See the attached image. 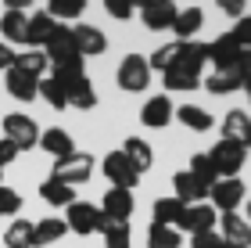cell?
Listing matches in <instances>:
<instances>
[{"label": "cell", "mask_w": 251, "mask_h": 248, "mask_svg": "<svg viewBox=\"0 0 251 248\" xmlns=\"http://www.w3.org/2000/svg\"><path fill=\"white\" fill-rule=\"evenodd\" d=\"M204 65H208V43H183V54L176 58V65L162 72L165 90H198Z\"/></svg>", "instance_id": "cell-1"}, {"label": "cell", "mask_w": 251, "mask_h": 248, "mask_svg": "<svg viewBox=\"0 0 251 248\" xmlns=\"http://www.w3.org/2000/svg\"><path fill=\"white\" fill-rule=\"evenodd\" d=\"M65 227L72 230V234H104L108 230V220H104V212H100L97 205H90V201H72L68 205V216H65Z\"/></svg>", "instance_id": "cell-2"}, {"label": "cell", "mask_w": 251, "mask_h": 248, "mask_svg": "<svg viewBox=\"0 0 251 248\" xmlns=\"http://www.w3.org/2000/svg\"><path fill=\"white\" fill-rule=\"evenodd\" d=\"M4 140H11L18 151L40 148V126L25 115V111H7L4 115Z\"/></svg>", "instance_id": "cell-3"}, {"label": "cell", "mask_w": 251, "mask_h": 248, "mask_svg": "<svg viewBox=\"0 0 251 248\" xmlns=\"http://www.w3.org/2000/svg\"><path fill=\"white\" fill-rule=\"evenodd\" d=\"M115 80H119V90H126V94H140L151 83V65H147L144 54H126Z\"/></svg>", "instance_id": "cell-4"}, {"label": "cell", "mask_w": 251, "mask_h": 248, "mask_svg": "<svg viewBox=\"0 0 251 248\" xmlns=\"http://www.w3.org/2000/svg\"><path fill=\"white\" fill-rule=\"evenodd\" d=\"M90 173H94V155H86V151H72L68 159H58L54 169H50V176L61 180V184H68V187L86 184Z\"/></svg>", "instance_id": "cell-5"}, {"label": "cell", "mask_w": 251, "mask_h": 248, "mask_svg": "<svg viewBox=\"0 0 251 248\" xmlns=\"http://www.w3.org/2000/svg\"><path fill=\"white\" fill-rule=\"evenodd\" d=\"M208 159H212V165H215V173H219V180H233V176L244 169L248 151L237 148V144H230V140H219V144H212Z\"/></svg>", "instance_id": "cell-6"}, {"label": "cell", "mask_w": 251, "mask_h": 248, "mask_svg": "<svg viewBox=\"0 0 251 248\" xmlns=\"http://www.w3.org/2000/svg\"><path fill=\"white\" fill-rule=\"evenodd\" d=\"M208 198H212V209H215V212H237V205L248 198V187H244L241 176H233V180H215L212 191H208Z\"/></svg>", "instance_id": "cell-7"}, {"label": "cell", "mask_w": 251, "mask_h": 248, "mask_svg": "<svg viewBox=\"0 0 251 248\" xmlns=\"http://www.w3.org/2000/svg\"><path fill=\"white\" fill-rule=\"evenodd\" d=\"M100 169H104V176L111 180V187H122V191H133L136 184H140V173L129 165V159H126L122 151H108L104 162H100Z\"/></svg>", "instance_id": "cell-8"}, {"label": "cell", "mask_w": 251, "mask_h": 248, "mask_svg": "<svg viewBox=\"0 0 251 248\" xmlns=\"http://www.w3.org/2000/svg\"><path fill=\"white\" fill-rule=\"evenodd\" d=\"M215 223H219V212H215L212 205H204V201H201V205H187V209H183V216H179L176 227H179V234L187 230L190 238H194V234L215 230Z\"/></svg>", "instance_id": "cell-9"}, {"label": "cell", "mask_w": 251, "mask_h": 248, "mask_svg": "<svg viewBox=\"0 0 251 248\" xmlns=\"http://www.w3.org/2000/svg\"><path fill=\"white\" fill-rule=\"evenodd\" d=\"M219 238L226 241V248H251V223L241 220V212H223Z\"/></svg>", "instance_id": "cell-10"}, {"label": "cell", "mask_w": 251, "mask_h": 248, "mask_svg": "<svg viewBox=\"0 0 251 248\" xmlns=\"http://www.w3.org/2000/svg\"><path fill=\"white\" fill-rule=\"evenodd\" d=\"M100 212H104L108 223H129V216H133V191L111 187L104 194V201H100Z\"/></svg>", "instance_id": "cell-11"}, {"label": "cell", "mask_w": 251, "mask_h": 248, "mask_svg": "<svg viewBox=\"0 0 251 248\" xmlns=\"http://www.w3.org/2000/svg\"><path fill=\"white\" fill-rule=\"evenodd\" d=\"M223 140H230L237 144V148H251V115L241 108H233V111H226V119H223Z\"/></svg>", "instance_id": "cell-12"}, {"label": "cell", "mask_w": 251, "mask_h": 248, "mask_svg": "<svg viewBox=\"0 0 251 248\" xmlns=\"http://www.w3.org/2000/svg\"><path fill=\"white\" fill-rule=\"evenodd\" d=\"M72 36H75L79 58H97V54L108 51V36H104L97 26H86V22H79V26L72 29Z\"/></svg>", "instance_id": "cell-13"}, {"label": "cell", "mask_w": 251, "mask_h": 248, "mask_svg": "<svg viewBox=\"0 0 251 248\" xmlns=\"http://www.w3.org/2000/svg\"><path fill=\"white\" fill-rule=\"evenodd\" d=\"M237 54H241V43H237L230 32H223L219 40H212V43H208V61H212V69H215V72H233Z\"/></svg>", "instance_id": "cell-14"}, {"label": "cell", "mask_w": 251, "mask_h": 248, "mask_svg": "<svg viewBox=\"0 0 251 248\" xmlns=\"http://www.w3.org/2000/svg\"><path fill=\"white\" fill-rule=\"evenodd\" d=\"M4 90L15 101H22V105H29V101H36L40 97V80H32V76H25V72H18L15 65L4 72Z\"/></svg>", "instance_id": "cell-15"}, {"label": "cell", "mask_w": 251, "mask_h": 248, "mask_svg": "<svg viewBox=\"0 0 251 248\" xmlns=\"http://www.w3.org/2000/svg\"><path fill=\"white\" fill-rule=\"evenodd\" d=\"M173 115H176V108H173V101H169V94H154V97L140 108V122H144V126H151V130L169 126Z\"/></svg>", "instance_id": "cell-16"}, {"label": "cell", "mask_w": 251, "mask_h": 248, "mask_svg": "<svg viewBox=\"0 0 251 248\" xmlns=\"http://www.w3.org/2000/svg\"><path fill=\"white\" fill-rule=\"evenodd\" d=\"M54 29H58V22H54L47 11L29 15V26H25V43H29V51H43V47H47V40L54 36Z\"/></svg>", "instance_id": "cell-17"}, {"label": "cell", "mask_w": 251, "mask_h": 248, "mask_svg": "<svg viewBox=\"0 0 251 248\" xmlns=\"http://www.w3.org/2000/svg\"><path fill=\"white\" fill-rule=\"evenodd\" d=\"M43 54L50 58V65H58V61H68V58H79L72 29H68V26H58V29H54V36L47 40V47H43Z\"/></svg>", "instance_id": "cell-18"}, {"label": "cell", "mask_w": 251, "mask_h": 248, "mask_svg": "<svg viewBox=\"0 0 251 248\" xmlns=\"http://www.w3.org/2000/svg\"><path fill=\"white\" fill-rule=\"evenodd\" d=\"M173 187H176V194L183 205H201L204 198H208V187H201L198 180H194L190 169H179V173H173Z\"/></svg>", "instance_id": "cell-19"}, {"label": "cell", "mask_w": 251, "mask_h": 248, "mask_svg": "<svg viewBox=\"0 0 251 248\" xmlns=\"http://www.w3.org/2000/svg\"><path fill=\"white\" fill-rule=\"evenodd\" d=\"M176 15H179V7L173 4V0H158V4H147L144 11H140V18H144V26L147 29H173V22H176Z\"/></svg>", "instance_id": "cell-20"}, {"label": "cell", "mask_w": 251, "mask_h": 248, "mask_svg": "<svg viewBox=\"0 0 251 248\" xmlns=\"http://www.w3.org/2000/svg\"><path fill=\"white\" fill-rule=\"evenodd\" d=\"M40 148L47 155H54V162H58V159H68V155L75 151V140H72V133H68V130L54 126V130H43L40 133Z\"/></svg>", "instance_id": "cell-21"}, {"label": "cell", "mask_w": 251, "mask_h": 248, "mask_svg": "<svg viewBox=\"0 0 251 248\" xmlns=\"http://www.w3.org/2000/svg\"><path fill=\"white\" fill-rule=\"evenodd\" d=\"M25 26H29V15L22 7H7L4 18H0V32H4V43L15 47V43H25Z\"/></svg>", "instance_id": "cell-22"}, {"label": "cell", "mask_w": 251, "mask_h": 248, "mask_svg": "<svg viewBox=\"0 0 251 248\" xmlns=\"http://www.w3.org/2000/svg\"><path fill=\"white\" fill-rule=\"evenodd\" d=\"M119 151L126 155V159H129V165L136 169V173H147V169H151V162H154L151 144H147V140H140V137H126Z\"/></svg>", "instance_id": "cell-23"}, {"label": "cell", "mask_w": 251, "mask_h": 248, "mask_svg": "<svg viewBox=\"0 0 251 248\" xmlns=\"http://www.w3.org/2000/svg\"><path fill=\"white\" fill-rule=\"evenodd\" d=\"M201 26H204V11H201V7H183V11L176 15V22H173V32H176L179 43H190L194 36H198Z\"/></svg>", "instance_id": "cell-24"}, {"label": "cell", "mask_w": 251, "mask_h": 248, "mask_svg": "<svg viewBox=\"0 0 251 248\" xmlns=\"http://www.w3.org/2000/svg\"><path fill=\"white\" fill-rule=\"evenodd\" d=\"M65 234H68V227H65V220H58V216H47V220L32 223V245H36V248H47L58 238H65Z\"/></svg>", "instance_id": "cell-25"}, {"label": "cell", "mask_w": 251, "mask_h": 248, "mask_svg": "<svg viewBox=\"0 0 251 248\" xmlns=\"http://www.w3.org/2000/svg\"><path fill=\"white\" fill-rule=\"evenodd\" d=\"M65 94H68V105H72V108H83V111L97 108V90H94V83H90L86 76L72 80V83L65 86Z\"/></svg>", "instance_id": "cell-26"}, {"label": "cell", "mask_w": 251, "mask_h": 248, "mask_svg": "<svg viewBox=\"0 0 251 248\" xmlns=\"http://www.w3.org/2000/svg\"><path fill=\"white\" fill-rule=\"evenodd\" d=\"M15 69L32 76V80H43L47 69H50V58L43 51H22V54H15Z\"/></svg>", "instance_id": "cell-27"}, {"label": "cell", "mask_w": 251, "mask_h": 248, "mask_svg": "<svg viewBox=\"0 0 251 248\" xmlns=\"http://www.w3.org/2000/svg\"><path fill=\"white\" fill-rule=\"evenodd\" d=\"M40 198L47 201V205H72L75 201V187H68V184H61V180H54V176H47L40 184Z\"/></svg>", "instance_id": "cell-28"}, {"label": "cell", "mask_w": 251, "mask_h": 248, "mask_svg": "<svg viewBox=\"0 0 251 248\" xmlns=\"http://www.w3.org/2000/svg\"><path fill=\"white\" fill-rule=\"evenodd\" d=\"M173 119H179L187 130H194V133H204V130H212V115L204 111L201 105H183V108H176V115Z\"/></svg>", "instance_id": "cell-29"}, {"label": "cell", "mask_w": 251, "mask_h": 248, "mask_svg": "<svg viewBox=\"0 0 251 248\" xmlns=\"http://www.w3.org/2000/svg\"><path fill=\"white\" fill-rule=\"evenodd\" d=\"M183 201L179 198H154V220L151 223H162V227H176L179 216H183Z\"/></svg>", "instance_id": "cell-30"}, {"label": "cell", "mask_w": 251, "mask_h": 248, "mask_svg": "<svg viewBox=\"0 0 251 248\" xmlns=\"http://www.w3.org/2000/svg\"><path fill=\"white\" fill-rule=\"evenodd\" d=\"M147 248H183V234L173 227H162V223H151L147 227Z\"/></svg>", "instance_id": "cell-31"}, {"label": "cell", "mask_w": 251, "mask_h": 248, "mask_svg": "<svg viewBox=\"0 0 251 248\" xmlns=\"http://www.w3.org/2000/svg\"><path fill=\"white\" fill-rule=\"evenodd\" d=\"M4 245L7 248H36L32 245V223L29 220H11V227L4 230Z\"/></svg>", "instance_id": "cell-32"}, {"label": "cell", "mask_w": 251, "mask_h": 248, "mask_svg": "<svg viewBox=\"0 0 251 248\" xmlns=\"http://www.w3.org/2000/svg\"><path fill=\"white\" fill-rule=\"evenodd\" d=\"M183 54V43L173 40V43H165V47H158L151 58H147V65H151V72H165V69H173L176 58Z\"/></svg>", "instance_id": "cell-33"}, {"label": "cell", "mask_w": 251, "mask_h": 248, "mask_svg": "<svg viewBox=\"0 0 251 248\" xmlns=\"http://www.w3.org/2000/svg\"><path fill=\"white\" fill-rule=\"evenodd\" d=\"M83 11H86L83 0H50V4H47V15L58 22V26H61V22H75Z\"/></svg>", "instance_id": "cell-34"}, {"label": "cell", "mask_w": 251, "mask_h": 248, "mask_svg": "<svg viewBox=\"0 0 251 248\" xmlns=\"http://www.w3.org/2000/svg\"><path fill=\"white\" fill-rule=\"evenodd\" d=\"M40 97L47 101L54 111H65V108H68V94H65V86H61L58 80H50V76H43V80H40Z\"/></svg>", "instance_id": "cell-35"}, {"label": "cell", "mask_w": 251, "mask_h": 248, "mask_svg": "<svg viewBox=\"0 0 251 248\" xmlns=\"http://www.w3.org/2000/svg\"><path fill=\"white\" fill-rule=\"evenodd\" d=\"M187 169L194 173V180H198L201 187H208V191H212L215 180H219V173H215V165H212V159H208V151H204V155H194Z\"/></svg>", "instance_id": "cell-36"}, {"label": "cell", "mask_w": 251, "mask_h": 248, "mask_svg": "<svg viewBox=\"0 0 251 248\" xmlns=\"http://www.w3.org/2000/svg\"><path fill=\"white\" fill-rule=\"evenodd\" d=\"M79 76H86L83 72V58H68V61L50 65V80H58L61 86H68L72 80H79Z\"/></svg>", "instance_id": "cell-37"}, {"label": "cell", "mask_w": 251, "mask_h": 248, "mask_svg": "<svg viewBox=\"0 0 251 248\" xmlns=\"http://www.w3.org/2000/svg\"><path fill=\"white\" fill-rule=\"evenodd\" d=\"M204 90L208 94H233V90H241V80H237L233 72H212L208 80H204Z\"/></svg>", "instance_id": "cell-38"}, {"label": "cell", "mask_w": 251, "mask_h": 248, "mask_svg": "<svg viewBox=\"0 0 251 248\" xmlns=\"http://www.w3.org/2000/svg\"><path fill=\"white\" fill-rule=\"evenodd\" d=\"M104 245H108V248H133L129 223H108V230H104Z\"/></svg>", "instance_id": "cell-39"}, {"label": "cell", "mask_w": 251, "mask_h": 248, "mask_svg": "<svg viewBox=\"0 0 251 248\" xmlns=\"http://www.w3.org/2000/svg\"><path fill=\"white\" fill-rule=\"evenodd\" d=\"M22 209V194L18 191H11L0 184V220H7V216H15V212Z\"/></svg>", "instance_id": "cell-40"}, {"label": "cell", "mask_w": 251, "mask_h": 248, "mask_svg": "<svg viewBox=\"0 0 251 248\" xmlns=\"http://www.w3.org/2000/svg\"><path fill=\"white\" fill-rule=\"evenodd\" d=\"M230 36L241 43V51H251V15H244V18H237V22H233Z\"/></svg>", "instance_id": "cell-41"}, {"label": "cell", "mask_w": 251, "mask_h": 248, "mask_svg": "<svg viewBox=\"0 0 251 248\" xmlns=\"http://www.w3.org/2000/svg\"><path fill=\"white\" fill-rule=\"evenodd\" d=\"M190 248H226V241L219 238V230H204L190 238Z\"/></svg>", "instance_id": "cell-42"}, {"label": "cell", "mask_w": 251, "mask_h": 248, "mask_svg": "<svg viewBox=\"0 0 251 248\" xmlns=\"http://www.w3.org/2000/svg\"><path fill=\"white\" fill-rule=\"evenodd\" d=\"M233 76L241 80V86L251 80V51H241V54H237V61H233Z\"/></svg>", "instance_id": "cell-43"}, {"label": "cell", "mask_w": 251, "mask_h": 248, "mask_svg": "<svg viewBox=\"0 0 251 248\" xmlns=\"http://www.w3.org/2000/svg\"><path fill=\"white\" fill-rule=\"evenodd\" d=\"M104 11L111 18H119V22H129L133 18V4H122V0H104Z\"/></svg>", "instance_id": "cell-44"}, {"label": "cell", "mask_w": 251, "mask_h": 248, "mask_svg": "<svg viewBox=\"0 0 251 248\" xmlns=\"http://www.w3.org/2000/svg\"><path fill=\"white\" fill-rule=\"evenodd\" d=\"M15 159H18V148H15L11 140H4V137H0V169H4V165H11Z\"/></svg>", "instance_id": "cell-45"}, {"label": "cell", "mask_w": 251, "mask_h": 248, "mask_svg": "<svg viewBox=\"0 0 251 248\" xmlns=\"http://www.w3.org/2000/svg\"><path fill=\"white\" fill-rule=\"evenodd\" d=\"M11 65H15V51H11V47H7V43H4V40H0V72H7V69H11Z\"/></svg>", "instance_id": "cell-46"}, {"label": "cell", "mask_w": 251, "mask_h": 248, "mask_svg": "<svg viewBox=\"0 0 251 248\" xmlns=\"http://www.w3.org/2000/svg\"><path fill=\"white\" fill-rule=\"evenodd\" d=\"M223 11L230 18H244V0H223Z\"/></svg>", "instance_id": "cell-47"}, {"label": "cell", "mask_w": 251, "mask_h": 248, "mask_svg": "<svg viewBox=\"0 0 251 248\" xmlns=\"http://www.w3.org/2000/svg\"><path fill=\"white\" fill-rule=\"evenodd\" d=\"M244 94H248V101H251V80H248V83H244Z\"/></svg>", "instance_id": "cell-48"}, {"label": "cell", "mask_w": 251, "mask_h": 248, "mask_svg": "<svg viewBox=\"0 0 251 248\" xmlns=\"http://www.w3.org/2000/svg\"><path fill=\"white\" fill-rule=\"evenodd\" d=\"M248 223H251V201H248Z\"/></svg>", "instance_id": "cell-49"}, {"label": "cell", "mask_w": 251, "mask_h": 248, "mask_svg": "<svg viewBox=\"0 0 251 248\" xmlns=\"http://www.w3.org/2000/svg\"><path fill=\"white\" fill-rule=\"evenodd\" d=\"M0 176H4V173H0Z\"/></svg>", "instance_id": "cell-50"}]
</instances>
